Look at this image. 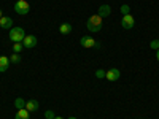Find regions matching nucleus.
Wrapping results in <instances>:
<instances>
[{
    "label": "nucleus",
    "instance_id": "1",
    "mask_svg": "<svg viewBox=\"0 0 159 119\" xmlns=\"http://www.w3.org/2000/svg\"><path fill=\"white\" fill-rule=\"evenodd\" d=\"M86 27H88V30H91V32H99V30L102 29V18H100L99 15H92V16L88 19V22H86Z\"/></svg>",
    "mask_w": 159,
    "mask_h": 119
},
{
    "label": "nucleus",
    "instance_id": "2",
    "mask_svg": "<svg viewBox=\"0 0 159 119\" xmlns=\"http://www.w3.org/2000/svg\"><path fill=\"white\" fill-rule=\"evenodd\" d=\"M25 37V32L22 27H11L10 30V40L13 43H18V42H22Z\"/></svg>",
    "mask_w": 159,
    "mask_h": 119
},
{
    "label": "nucleus",
    "instance_id": "3",
    "mask_svg": "<svg viewBox=\"0 0 159 119\" xmlns=\"http://www.w3.org/2000/svg\"><path fill=\"white\" fill-rule=\"evenodd\" d=\"M30 10V5L27 0H16L15 3V11L18 13V15H27Z\"/></svg>",
    "mask_w": 159,
    "mask_h": 119
},
{
    "label": "nucleus",
    "instance_id": "4",
    "mask_svg": "<svg viewBox=\"0 0 159 119\" xmlns=\"http://www.w3.org/2000/svg\"><path fill=\"white\" fill-rule=\"evenodd\" d=\"M80 43H81L83 48H100V43H97L92 37H81Z\"/></svg>",
    "mask_w": 159,
    "mask_h": 119
},
{
    "label": "nucleus",
    "instance_id": "5",
    "mask_svg": "<svg viewBox=\"0 0 159 119\" xmlns=\"http://www.w3.org/2000/svg\"><path fill=\"white\" fill-rule=\"evenodd\" d=\"M37 43H38V40H37V37L35 35H25L24 37V40H22V45H24V48H34V46H37Z\"/></svg>",
    "mask_w": 159,
    "mask_h": 119
},
{
    "label": "nucleus",
    "instance_id": "6",
    "mask_svg": "<svg viewBox=\"0 0 159 119\" xmlns=\"http://www.w3.org/2000/svg\"><path fill=\"white\" fill-rule=\"evenodd\" d=\"M121 24H123V27L124 29H132L135 25V21H134V16L130 15H126V16H123V21H121Z\"/></svg>",
    "mask_w": 159,
    "mask_h": 119
},
{
    "label": "nucleus",
    "instance_id": "7",
    "mask_svg": "<svg viewBox=\"0 0 159 119\" xmlns=\"http://www.w3.org/2000/svg\"><path fill=\"white\" fill-rule=\"evenodd\" d=\"M119 76H121V72L118 68H110L107 73H105V78L108 79V81H118Z\"/></svg>",
    "mask_w": 159,
    "mask_h": 119
},
{
    "label": "nucleus",
    "instance_id": "8",
    "mask_svg": "<svg viewBox=\"0 0 159 119\" xmlns=\"http://www.w3.org/2000/svg\"><path fill=\"white\" fill-rule=\"evenodd\" d=\"M38 108H40V103H38L37 100H29V102H25V110H27L29 113L38 111Z\"/></svg>",
    "mask_w": 159,
    "mask_h": 119
},
{
    "label": "nucleus",
    "instance_id": "9",
    "mask_svg": "<svg viewBox=\"0 0 159 119\" xmlns=\"http://www.w3.org/2000/svg\"><path fill=\"white\" fill-rule=\"evenodd\" d=\"M0 27L2 29H11L13 27V19L8 16H2L0 18Z\"/></svg>",
    "mask_w": 159,
    "mask_h": 119
},
{
    "label": "nucleus",
    "instance_id": "10",
    "mask_svg": "<svg viewBox=\"0 0 159 119\" xmlns=\"http://www.w3.org/2000/svg\"><path fill=\"white\" fill-rule=\"evenodd\" d=\"M8 65H10V57L0 56V73H5L8 70Z\"/></svg>",
    "mask_w": 159,
    "mask_h": 119
},
{
    "label": "nucleus",
    "instance_id": "11",
    "mask_svg": "<svg viewBox=\"0 0 159 119\" xmlns=\"http://www.w3.org/2000/svg\"><path fill=\"white\" fill-rule=\"evenodd\" d=\"M110 13H111L110 5H100V8H99V16H100L102 19L107 18V16H110Z\"/></svg>",
    "mask_w": 159,
    "mask_h": 119
},
{
    "label": "nucleus",
    "instance_id": "12",
    "mask_svg": "<svg viewBox=\"0 0 159 119\" xmlns=\"http://www.w3.org/2000/svg\"><path fill=\"white\" fill-rule=\"evenodd\" d=\"M59 32H61L62 35H67V33H70V32H72V25H70L69 22H64V24H61Z\"/></svg>",
    "mask_w": 159,
    "mask_h": 119
},
{
    "label": "nucleus",
    "instance_id": "13",
    "mask_svg": "<svg viewBox=\"0 0 159 119\" xmlns=\"http://www.w3.org/2000/svg\"><path fill=\"white\" fill-rule=\"evenodd\" d=\"M16 119H29V111L22 108V110H18L16 111Z\"/></svg>",
    "mask_w": 159,
    "mask_h": 119
},
{
    "label": "nucleus",
    "instance_id": "14",
    "mask_svg": "<svg viewBox=\"0 0 159 119\" xmlns=\"http://www.w3.org/2000/svg\"><path fill=\"white\" fill-rule=\"evenodd\" d=\"M15 107H16L18 110L25 108V100H24V99H21V97H19V99H16V100H15Z\"/></svg>",
    "mask_w": 159,
    "mask_h": 119
},
{
    "label": "nucleus",
    "instance_id": "15",
    "mask_svg": "<svg viewBox=\"0 0 159 119\" xmlns=\"http://www.w3.org/2000/svg\"><path fill=\"white\" fill-rule=\"evenodd\" d=\"M24 49V45H22V42H18V43H15V45H13V51H15V52H18V54H19V52Z\"/></svg>",
    "mask_w": 159,
    "mask_h": 119
},
{
    "label": "nucleus",
    "instance_id": "16",
    "mask_svg": "<svg viewBox=\"0 0 159 119\" xmlns=\"http://www.w3.org/2000/svg\"><path fill=\"white\" fill-rule=\"evenodd\" d=\"M10 62H13V64H19L21 62V57H19L18 52H13L11 57H10Z\"/></svg>",
    "mask_w": 159,
    "mask_h": 119
},
{
    "label": "nucleus",
    "instance_id": "17",
    "mask_svg": "<svg viewBox=\"0 0 159 119\" xmlns=\"http://www.w3.org/2000/svg\"><path fill=\"white\" fill-rule=\"evenodd\" d=\"M150 46H151V49L157 51V49H159V40H153V42L150 43Z\"/></svg>",
    "mask_w": 159,
    "mask_h": 119
},
{
    "label": "nucleus",
    "instance_id": "18",
    "mask_svg": "<svg viewBox=\"0 0 159 119\" xmlns=\"http://www.w3.org/2000/svg\"><path fill=\"white\" fill-rule=\"evenodd\" d=\"M45 117L46 119H54L56 116H54V113H52L51 110H48V111H45Z\"/></svg>",
    "mask_w": 159,
    "mask_h": 119
},
{
    "label": "nucleus",
    "instance_id": "19",
    "mask_svg": "<svg viewBox=\"0 0 159 119\" xmlns=\"http://www.w3.org/2000/svg\"><path fill=\"white\" fill-rule=\"evenodd\" d=\"M105 73H107V72H105V70L99 68V70L96 72V76H97V78H105Z\"/></svg>",
    "mask_w": 159,
    "mask_h": 119
},
{
    "label": "nucleus",
    "instance_id": "20",
    "mask_svg": "<svg viewBox=\"0 0 159 119\" xmlns=\"http://www.w3.org/2000/svg\"><path fill=\"white\" fill-rule=\"evenodd\" d=\"M129 10H130V8H129V5H123V7H121V13H123L124 16H126V15H129Z\"/></svg>",
    "mask_w": 159,
    "mask_h": 119
},
{
    "label": "nucleus",
    "instance_id": "21",
    "mask_svg": "<svg viewBox=\"0 0 159 119\" xmlns=\"http://www.w3.org/2000/svg\"><path fill=\"white\" fill-rule=\"evenodd\" d=\"M156 56H157V60H159V49L156 51Z\"/></svg>",
    "mask_w": 159,
    "mask_h": 119
},
{
    "label": "nucleus",
    "instance_id": "22",
    "mask_svg": "<svg viewBox=\"0 0 159 119\" xmlns=\"http://www.w3.org/2000/svg\"><path fill=\"white\" fill-rule=\"evenodd\" d=\"M54 119H64V117H61V116H56V117H54Z\"/></svg>",
    "mask_w": 159,
    "mask_h": 119
},
{
    "label": "nucleus",
    "instance_id": "23",
    "mask_svg": "<svg viewBox=\"0 0 159 119\" xmlns=\"http://www.w3.org/2000/svg\"><path fill=\"white\" fill-rule=\"evenodd\" d=\"M69 119H76V117H75V116H72V117H69Z\"/></svg>",
    "mask_w": 159,
    "mask_h": 119
},
{
    "label": "nucleus",
    "instance_id": "24",
    "mask_svg": "<svg viewBox=\"0 0 159 119\" xmlns=\"http://www.w3.org/2000/svg\"><path fill=\"white\" fill-rule=\"evenodd\" d=\"M0 18H2V10H0Z\"/></svg>",
    "mask_w": 159,
    "mask_h": 119
}]
</instances>
